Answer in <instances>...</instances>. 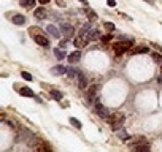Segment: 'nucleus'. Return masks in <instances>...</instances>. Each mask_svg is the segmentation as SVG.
I'll use <instances>...</instances> for the list:
<instances>
[{
	"label": "nucleus",
	"instance_id": "nucleus-1",
	"mask_svg": "<svg viewBox=\"0 0 162 152\" xmlns=\"http://www.w3.org/2000/svg\"><path fill=\"white\" fill-rule=\"evenodd\" d=\"M91 30H92V29H91V24H86V25H84L83 29H81L80 35L75 38L73 45H75L76 48H83V46L89 41V32H91Z\"/></svg>",
	"mask_w": 162,
	"mask_h": 152
},
{
	"label": "nucleus",
	"instance_id": "nucleus-2",
	"mask_svg": "<svg viewBox=\"0 0 162 152\" xmlns=\"http://www.w3.org/2000/svg\"><path fill=\"white\" fill-rule=\"evenodd\" d=\"M107 121L113 130H119V128H122L124 122H126V116L122 113H115V114H111Z\"/></svg>",
	"mask_w": 162,
	"mask_h": 152
},
{
	"label": "nucleus",
	"instance_id": "nucleus-3",
	"mask_svg": "<svg viewBox=\"0 0 162 152\" xmlns=\"http://www.w3.org/2000/svg\"><path fill=\"white\" fill-rule=\"evenodd\" d=\"M29 32H30V35H33V40H35V43H37V45L45 46V48L49 46V40L40 32V29H37V27H32Z\"/></svg>",
	"mask_w": 162,
	"mask_h": 152
},
{
	"label": "nucleus",
	"instance_id": "nucleus-4",
	"mask_svg": "<svg viewBox=\"0 0 162 152\" xmlns=\"http://www.w3.org/2000/svg\"><path fill=\"white\" fill-rule=\"evenodd\" d=\"M133 45V40H122V41H116L113 45V51H116V54H122L126 51H129Z\"/></svg>",
	"mask_w": 162,
	"mask_h": 152
},
{
	"label": "nucleus",
	"instance_id": "nucleus-5",
	"mask_svg": "<svg viewBox=\"0 0 162 152\" xmlns=\"http://www.w3.org/2000/svg\"><path fill=\"white\" fill-rule=\"evenodd\" d=\"M95 114L98 116V117H102V119H105L107 121L108 117H110V113H108V109L105 108L102 103H95Z\"/></svg>",
	"mask_w": 162,
	"mask_h": 152
},
{
	"label": "nucleus",
	"instance_id": "nucleus-6",
	"mask_svg": "<svg viewBox=\"0 0 162 152\" xmlns=\"http://www.w3.org/2000/svg\"><path fill=\"white\" fill-rule=\"evenodd\" d=\"M60 32L64 33L65 38H72L75 35V27L70 24H60Z\"/></svg>",
	"mask_w": 162,
	"mask_h": 152
},
{
	"label": "nucleus",
	"instance_id": "nucleus-7",
	"mask_svg": "<svg viewBox=\"0 0 162 152\" xmlns=\"http://www.w3.org/2000/svg\"><path fill=\"white\" fill-rule=\"evenodd\" d=\"M97 94H98V86L89 87V92H88V101H89V103H95V100H97Z\"/></svg>",
	"mask_w": 162,
	"mask_h": 152
},
{
	"label": "nucleus",
	"instance_id": "nucleus-8",
	"mask_svg": "<svg viewBox=\"0 0 162 152\" xmlns=\"http://www.w3.org/2000/svg\"><path fill=\"white\" fill-rule=\"evenodd\" d=\"M67 70L68 68H65L64 65H56L51 68V74L54 76H62V74H67Z\"/></svg>",
	"mask_w": 162,
	"mask_h": 152
},
{
	"label": "nucleus",
	"instance_id": "nucleus-9",
	"mask_svg": "<svg viewBox=\"0 0 162 152\" xmlns=\"http://www.w3.org/2000/svg\"><path fill=\"white\" fill-rule=\"evenodd\" d=\"M150 52V49H148L146 46H135L130 49V54L132 56H137V54H148Z\"/></svg>",
	"mask_w": 162,
	"mask_h": 152
},
{
	"label": "nucleus",
	"instance_id": "nucleus-10",
	"mask_svg": "<svg viewBox=\"0 0 162 152\" xmlns=\"http://www.w3.org/2000/svg\"><path fill=\"white\" fill-rule=\"evenodd\" d=\"M18 94L22 97H35L32 89H29V87H18Z\"/></svg>",
	"mask_w": 162,
	"mask_h": 152
},
{
	"label": "nucleus",
	"instance_id": "nucleus-11",
	"mask_svg": "<svg viewBox=\"0 0 162 152\" xmlns=\"http://www.w3.org/2000/svg\"><path fill=\"white\" fill-rule=\"evenodd\" d=\"M35 18L37 19H46L48 18V11L45 8H37L35 10Z\"/></svg>",
	"mask_w": 162,
	"mask_h": 152
},
{
	"label": "nucleus",
	"instance_id": "nucleus-12",
	"mask_svg": "<svg viewBox=\"0 0 162 152\" xmlns=\"http://www.w3.org/2000/svg\"><path fill=\"white\" fill-rule=\"evenodd\" d=\"M78 86H80V89H86L88 87V79H86V76H84L83 73H78Z\"/></svg>",
	"mask_w": 162,
	"mask_h": 152
},
{
	"label": "nucleus",
	"instance_id": "nucleus-13",
	"mask_svg": "<svg viewBox=\"0 0 162 152\" xmlns=\"http://www.w3.org/2000/svg\"><path fill=\"white\" fill-rule=\"evenodd\" d=\"M13 24H16V25L26 24V16H22V15H15V16H13Z\"/></svg>",
	"mask_w": 162,
	"mask_h": 152
},
{
	"label": "nucleus",
	"instance_id": "nucleus-14",
	"mask_svg": "<svg viewBox=\"0 0 162 152\" xmlns=\"http://www.w3.org/2000/svg\"><path fill=\"white\" fill-rule=\"evenodd\" d=\"M80 57H81V52L80 51H75V52H72L68 56V62H70V64H76V62L80 60Z\"/></svg>",
	"mask_w": 162,
	"mask_h": 152
},
{
	"label": "nucleus",
	"instance_id": "nucleus-15",
	"mask_svg": "<svg viewBox=\"0 0 162 152\" xmlns=\"http://www.w3.org/2000/svg\"><path fill=\"white\" fill-rule=\"evenodd\" d=\"M46 30H48V33H51L54 38H60V32L56 29V25H48V27H46Z\"/></svg>",
	"mask_w": 162,
	"mask_h": 152
},
{
	"label": "nucleus",
	"instance_id": "nucleus-16",
	"mask_svg": "<svg viewBox=\"0 0 162 152\" xmlns=\"http://www.w3.org/2000/svg\"><path fill=\"white\" fill-rule=\"evenodd\" d=\"M35 2H37V0H19L21 6H24V8H33Z\"/></svg>",
	"mask_w": 162,
	"mask_h": 152
},
{
	"label": "nucleus",
	"instance_id": "nucleus-17",
	"mask_svg": "<svg viewBox=\"0 0 162 152\" xmlns=\"http://www.w3.org/2000/svg\"><path fill=\"white\" fill-rule=\"evenodd\" d=\"M98 38H102V37H100V32H98V30H91V32H89V41H95V40H98Z\"/></svg>",
	"mask_w": 162,
	"mask_h": 152
},
{
	"label": "nucleus",
	"instance_id": "nucleus-18",
	"mask_svg": "<svg viewBox=\"0 0 162 152\" xmlns=\"http://www.w3.org/2000/svg\"><path fill=\"white\" fill-rule=\"evenodd\" d=\"M54 56L57 57L59 60H62V59L65 57V51H62V48L59 46V48H56V49H54Z\"/></svg>",
	"mask_w": 162,
	"mask_h": 152
},
{
	"label": "nucleus",
	"instance_id": "nucleus-19",
	"mask_svg": "<svg viewBox=\"0 0 162 152\" xmlns=\"http://www.w3.org/2000/svg\"><path fill=\"white\" fill-rule=\"evenodd\" d=\"M49 95L53 97V98H56V100H62V92H59V91H56V89H51V91H49Z\"/></svg>",
	"mask_w": 162,
	"mask_h": 152
},
{
	"label": "nucleus",
	"instance_id": "nucleus-20",
	"mask_svg": "<svg viewBox=\"0 0 162 152\" xmlns=\"http://www.w3.org/2000/svg\"><path fill=\"white\" fill-rule=\"evenodd\" d=\"M133 149L135 150H150V144H143V143H138L137 146H133Z\"/></svg>",
	"mask_w": 162,
	"mask_h": 152
},
{
	"label": "nucleus",
	"instance_id": "nucleus-21",
	"mask_svg": "<svg viewBox=\"0 0 162 152\" xmlns=\"http://www.w3.org/2000/svg\"><path fill=\"white\" fill-rule=\"evenodd\" d=\"M86 16H88V19H89V21H95V19H97L95 11H94V10H91V8H88V10H86Z\"/></svg>",
	"mask_w": 162,
	"mask_h": 152
},
{
	"label": "nucleus",
	"instance_id": "nucleus-22",
	"mask_svg": "<svg viewBox=\"0 0 162 152\" xmlns=\"http://www.w3.org/2000/svg\"><path fill=\"white\" fill-rule=\"evenodd\" d=\"M70 124H72L73 127H76L78 130H80V128H83V124H81L78 119H75V117H70Z\"/></svg>",
	"mask_w": 162,
	"mask_h": 152
},
{
	"label": "nucleus",
	"instance_id": "nucleus-23",
	"mask_svg": "<svg viewBox=\"0 0 162 152\" xmlns=\"http://www.w3.org/2000/svg\"><path fill=\"white\" fill-rule=\"evenodd\" d=\"M78 73H80V71H78V70H75V68H73V67H70V68H68V70H67V74L70 76V78H78V76H76V74H78Z\"/></svg>",
	"mask_w": 162,
	"mask_h": 152
},
{
	"label": "nucleus",
	"instance_id": "nucleus-24",
	"mask_svg": "<svg viewBox=\"0 0 162 152\" xmlns=\"http://www.w3.org/2000/svg\"><path fill=\"white\" fill-rule=\"evenodd\" d=\"M118 136H119V138H122V140H129V135L126 133L124 130H121V128H119V132H118Z\"/></svg>",
	"mask_w": 162,
	"mask_h": 152
},
{
	"label": "nucleus",
	"instance_id": "nucleus-25",
	"mask_svg": "<svg viewBox=\"0 0 162 152\" xmlns=\"http://www.w3.org/2000/svg\"><path fill=\"white\" fill-rule=\"evenodd\" d=\"M105 29H107V32H113L115 30V24L113 22H105Z\"/></svg>",
	"mask_w": 162,
	"mask_h": 152
},
{
	"label": "nucleus",
	"instance_id": "nucleus-26",
	"mask_svg": "<svg viewBox=\"0 0 162 152\" xmlns=\"http://www.w3.org/2000/svg\"><path fill=\"white\" fill-rule=\"evenodd\" d=\"M21 76H22L24 79H27V81H32V74L27 73V71H22V73H21Z\"/></svg>",
	"mask_w": 162,
	"mask_h": 152
},
{
	"label": "nucleus",
	"instance_id": "nucleus-27",
	"mask_svg": "<svg viewBox=\"0 0 162 152\" xmlns=\"http://www.w3.org/2000/svg\"><path fill=\"white\" fill-rule=\"evenodd\" d=\"M153 59L156 60V62H159V64H162V56H160V54H156V52H153Z\"/></svg>",
	"mask_w": 162,
	"mask_h": 152
},
{
	"label": "nucleus",
	"instance_id": "nucleus-28",
	"mask_svg": "<svg viewBox=\"0 0 162 152\" xmlns=\"http://www.w3.org/2000/svg\"><path fill=\"white\" fill-rule=\"evenodd\" d=\"M107 5L108 6H116V0H107Z\"/></svg>",
	"mask_w": 162,
	"mask_h": 152
},
{
	"label": "nucleus",
	"instance_id": "nucleus-29",
	"mask_svg": "<svg viewBox=\"0 0 162 152\" xmlns=\"http://www.w3.org/2000/svg\"><path fill=\"white\" fill-rule=\"evenodd\" d=\"M59 46L62 48V49H65V46H67V40H62L60 43H59Z\"/></svg>",
	"mask_w": 162,
	"mask_h": 152
},
{
	"label": "nucleus",
	"instance_id": "nucleus-30",
	"mask_svg": "<svg viewBox=\"0 0 162 152\" xmlns=\"http://www.w3.org/2000/svg\"><path fill=\"white\" fill-rule=\"evenodd\" d=\"M111 40V35H103L102 37V41H110Z\"/></svg>",
	"mask_w": 162,
	"mask_h": 152
},
{
	"label": "nucleus",
	"instance_id": "nucleus-31",
	"mask_svg": "<svg viewBox=\"0 0 162 152\" xmlns=\"http://www.w3.org/2000/svg\"><path fill=\"white\" fill-rule=\"evenodd\" d=\"M49 2V0H38V3H41V5H46Z\"/></svg>",
	"mask_w": 162,
	"mask_h": 152
},
{
	"label": "nucleus",
	"instance_id": "nucleus-32",
	"mask_svg": "<svg viewBox=\"0 0 162 152\" xmlns=\"http://www.w3.org/2000/svg\"><path fill=\"white\" fill-rule=\"evenodd\" d=\"M153 46H154V48H156V49H159V51L162 52V46H159V45H153Z\"/></svg>",
	"mask_w": 162,
	"mask_h": 152
},
{
	"label": "nucleus",
	"instance_id": "nucleus-33",
	"mask_svg": "<svg viewBox=\"0 0 162 152\" xmlns=\"http://www.w3.org/2000/svg\"><path fill=\"white\" fill-rule=\"evenodd\" d=\"M145 2H148V3H151V5H153V3H154V0H145Z\"/></svg>",
	"mask_w": 162,
	"mask_h": 152
},
{
	"label": "nucleus",
	"instance_id": "nucleus-34",
	"mask_svg": "<svg viewBox=\"0 0 162 152\" xmlns=\"http://www.w3.org/2000/svg\"><path fill=\"white\" fill-rule=\"evenodd\" d=\"M80 2H81V3H84V5H86V3H88V0H80Z\"/></svg>",
	"mask_w": 162,
	"mask_h": 152
},
{
	"label": "nucleus",
	"instance_id": "nucleus-35",
	"mask_svg": "<svg viewBox=\"0 0 162 152\" xmlns=\"http://www.w3.org/2000/svg\"><path fill=\"white\" fill-rule=\"evenodd\" d=\"M159 82H162V78H159Z\"/></svg>",
	"mask_w": 162,
	"mask_h": 152
}]
</instances>
